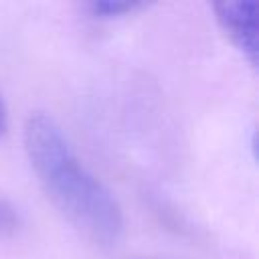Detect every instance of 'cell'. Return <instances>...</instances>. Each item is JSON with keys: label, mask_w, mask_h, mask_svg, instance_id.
Wrapping results in <instances>:
<instances>
[{"label": "cell", "mask_w": 259, "mask_h": 259, "mask_svg": "<svg viewBox=\"0 0 259 259\" xmlns=\"http://www.w3.org/2000/svg\"><path fill=\"white\" fill-rule=\"evenodd\" d=\"M24 150L42 190L73 227L99 245L121 239L123 212L117 198L83 166L51 115L36 111L26 119Z\"/></svg>", "instance_id": "obj_1"}, {"label": "cell", "mask_w": 259, "mask_h": 259, "mask_svg": "<svg viewBox=\"0 0 259 259\" xmlns=\"http://www.w3.org/2000/svg\"><path fill=\"white\" fill-rule=\"evenodd\" d=\"M6 130H8V111H6V105L0 97V138L6 134Z\"/></svg>", "instance_id": "obj_5"}, {"label": "cell", "mask_w": 259, "mask_h": 259, "mask_svg": "<svg viewBox=\"0 0 259 259\" xmlns=\"http://www.w3.org/2000/svg\"><path fill=\"white\" fill-rule=\"evenodd\" d=\"M20 225H22V217L18 208L6 198H0V233H14Z\"/></svg>", "instance_id": "obj_4"}, {"label": "cell", "mask_w": 259, "mask_h": 259, "mask_svg": "<svg viewBox=\"0 0 259 259\" xmlns=\"http://www.w3.org/2000/svg\"><path fill=\"white\" fill-rule=\"evenodd\" d=\"M219 26L231 38V42L257 65V30H259V4L255 0H227L212 6Z\"/></svg>", "instance_id": "obj_2"}, {"label": "cell", "mask_w": 259, "mask_h": 259, "mask_svg": "<svg viewBox=\"0 0 259 259\" xmlns=\"http://www.w3.org/2000/svg\"><path fill=\"white\" fill-rule=\"evenodd\" d=\"M142 6L144 4L136 0H93L87 4L89 12L97 18H113V16H123L127 12L132 14Z\"/></svg>", "instance_id": "obj_3"}]
</instances>
